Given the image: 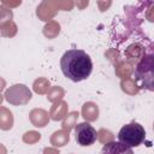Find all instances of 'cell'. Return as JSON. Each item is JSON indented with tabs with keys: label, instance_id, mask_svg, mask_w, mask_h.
Instances as JSON below:
<instances>
[{
	"label": "cell",
	"instance_id": "1",
	"mask_svg": "<svg viewBox=\"0 0 154 154\" xmlns=\"http://www.w3.org/2000/svg\"><path fill=\"white\" fill-rule=\"evenodd\" d=\"M60 69L66 78L72 82H81L90 76L93 61L84 51L72 48L63 54L60 59Z\"/></svg>",
	"mask_w": 154,
	"mask_h": 154
},
{
	"label": "cell",
	"instance_id": "5",
	"mask_svg": "<svg viewBox=\"0 0 154 154\" xmlns=\"http://www.w3.org/2000/svg\"><path fill=\"white\" fill-rule=\"evenodd\" d=\"M100 154H134V152H132V148H129L122 144L120 142L112 141L103 144Z\"/></svg>",
	"mask_w": 154,
	"mask_h": 154
},
{
	"label": "cell",
	"instance_id": "4",
	"mask_svg": "<svg viewBox=\"0 0 154 154\" xmlns=\"http://www.w3.org/2000/svg\"><path fill=\"white\" fill-rule=\"evenodd\" d=\"M75 138L79 146L88 147L95 143L97 132L95 128L89 123H79L75 126Z\"/></svg>",
	"mask_w": 154,
	"mask_h": 154
},
{
	"label": "cell",
	"instance_id": "3",
	"mask_svg": "<svg viewBox=\"0 0 154 154\" xmlns=\"http://www.w3.org/2000/svg\"><path fill=\"white\" fill-rule=\"evenodd\" d=\"M135 77L141 88L153 90V57L148 54L137 64L135 69Z\"/></svg>",
	"mask_w": 154,
	"mask_h": 154
},
{
	"label": "cell",
	"instance_id": "2",
	"mask_svg": "<svg viewBox=\"0 0 154 154\" xmlns=\"http://www.w3.org/2000/svg\"><path fill=\"white\" fill-rule=\"evenodd\" d=\"M144 138H146V130L141 124L136 122L125 124L118 132V142H120L122 144L129 148L138 147L140 144L143 143Z\"/></svg>",
	"mask_w": 154,
	"mask_h": 154
}]
</instances>
